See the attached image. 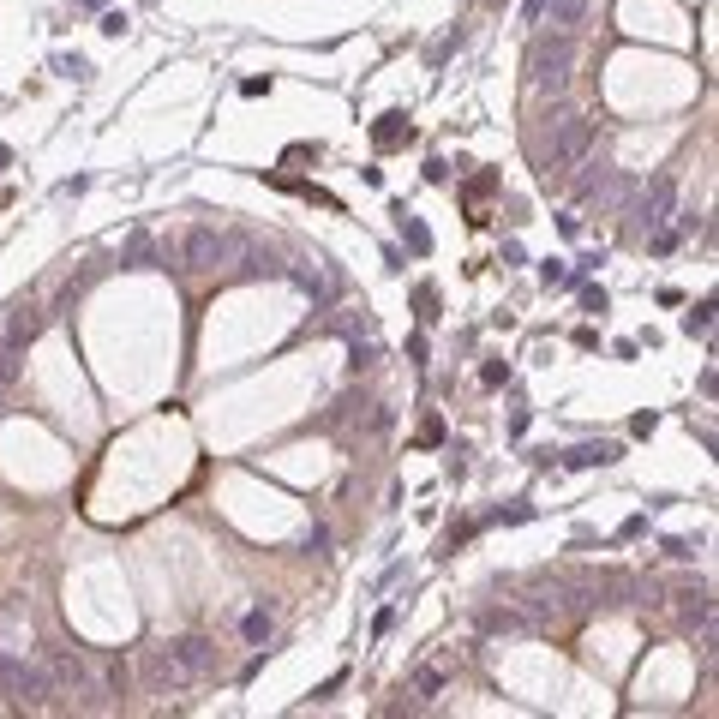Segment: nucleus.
I'll return each instance as SVG.
<instances>
[{"label":"nucleus","mask_w":719,"mask_h":719,"mask_svg":"<svg viewBox=\"0 0 719 719\" xmlns=\"http://www.w3.org/2000/svg\"><path fill=\"white\" fill-rule=\"evenodd\" d=\"M6 162H12V150H6V144H0V168H6Z\"/></svg>","instance_id":"393cba45"},{"label":"nucleus","mask_w":719,"mask_h":719,"mask_svg":"<svg viewBox=\"0 0 719 719\" xmlns=\"http://www.w3.org/2000/svg\"><path fill=\"white\" fill-rule=\"evenodd\" d=\"M138 678H144V690H156V696H180V690H192V678L180 672V660H174L168 642L138 654Z\"/></svg>","instance_id":"423d86ee"},{"label":"nucleus","mask_w":719,"mask_h":719,"mask_svg":"<svg viewBox=\"0 0 719 719\" xmlns=\"http://www.w3.org/2000/svg\"><path fill=\"white\" fill-rule=\"evenodd\" d=\"M402 234H408V240H414V252H432V234H426V228H420V222H408V210H402Z\"/></svg>","instance_id":"412c9836"},{"label":"nucleus","mask_w":719,"mask_h":719,"mask_svg":"<svg viewBox=\"0 0 719 719\" xmlns=\"http://www.w3.org/2000/svg\"><path fill=\"white\" fill-rule=\"evenodd\" d=\"M0 696H6V708L42 714V708L54 702L48 666H36V660H24V654H6V648H0Z\"/></svg>","instance_id":"7ed1b4c3"},{"label":"nucleus","mask_w":719,"mask_h":719,"mask_svg":"<svg viewBox=\"0 0 719 719\" xmlns=\"http://www.w3.org/2000/svg\"><path fill=\"white\" fill-rule=\"evenodd\" d=\"M348 354H354V372H366V366H372V360H378V348H372V342H354V348H348Z\"/></svg>","instance_id":"5701e85b"},{"label":"nucleus","mask_w":719,"mask_h":719,"mask_svg":"<svg viewBox=\"0 0 719 719\" xmlns=\"http://www.w3.org/2000/svg\"><path fill=\"white\" fill-rule=\"evenodd\" d=\"M48 684H54V696H72V702H84V696H96V678H90V660L78 654V648H48Z\"/></svg>","instance_id":"39448f33"},{"label":"nucleus","mask_w":719,"mask_h":719,"mask_svg":"<svg viewBox=\"0 0 719 719\" xmlns=\"http://www.w3.org/2000/svg\"><path fill=\"white\" fill-rule=\"evenodd\" d=\"M618 456H624V444L600 438V444H582V450H570V456H564V468H612Z\"/></svg>","instance_id":"9b49d317"},{"label":"nucleus","mask_w":719,"mask_h":719,"mask_svg":"<svg viewBox=\"0 0 719 719\" xmlns=\"http://www.w3.org/2000/svg\"><path fill=\"white\" fill-rule=\"evenodd\" d=\"M588 156H594V120L558 108V120H552V144L540 150V174H546V180H570L576 168H588Z\"/></svg>","instance_id":"f257e3e1"},{"label":"nucleus","mask_w":719,"mask_h":719,"mask_svg":"<svg viewBox=\"0 0 719 719\" xmlns=\"http://www.w3.org/2000/svg\"><path fill=\"white\" fill-rule=\"evenodd\" d=\"M246 258H240V282H258V276H282V264H276V252H264V246H240Z\"/></svg>","instance_id":"4468645a"},{"label":"nucleus","mask_w":719,"mask_h":719,"mask_svg":"<svg viewBox=\"0 0 719 719\" xmlns=\"http://www.w3.org/2000/svg\"><path fill=\"white\" fill-rule=\"evenodd\" d=\"M306 552L324 558V552H330V528H312V534H306Z\"/></svg>","instance_id":"b1692460"},{"label":"nucleus","mask_w":719,"mask_h":719,"mask_svg":"<svg viewBox=\"0 0 719 719\" xmlns=\"http://www.w3.org/2000/svg\"><path fill=\"white\" fill-rule=\"evenodd\" d=\"M672 606L684 612V624H714V588H708L702 576L672 582Z\"/></svg>","instance_id":"1a4fd4ad"},{"label":"nucleus","mask_w":719,"mask_h":719,"mask_svg":"<svg viewBox=\"0 0 719 719\" xmlns=\"http://www.w3.org/2000/svg\"><path fill=\"white\" fill-rule=\"evenodd\" d=\"M444 684H450V672H444V666H420V672L408 678V696H414V708H420L426 696H438Z\"/></svg>","instance_id":"2eb2a0df"},{"label":"nucleus","mask_w":719,"mask_h":719,"mask_svg":"<svg viewBox=\"0 0 719 719\" xmlns=\"http://www.w3.org/2000/svg\"><path fill=\"white\" fill-rule=\"evenodd\" d=\"M150 252H156V246H150L144 234H132V240H126V264H132V270H144V264H150Z\"/></svg>","instance_id":"6ab92c4d"},{"label":"nucleus","mask_w":719,"mask_h":719,"mask_svg":"<svg viewBox=\"0 0 719 719\" xmlns=\"http://www.w3.org/2000/svg\"><path fill=\"white\" fill-rule=\"evenodd\" d=\"M588 6H594V0H546V6H540V18H552L558 30H570V36H576V30L588 24Z\"/></svg>","instance_id":"f8f14e48"},{"label":"nucleus","mask_w":719,"mask_h":719,"mask_svg":"<svg viewBox=\"0 0 719 719\" xmlns=\"http://www.w3.org/2000/svg\"><path fill=\"white\" fill-rule=\"evenodd\" d=\"M12 384H18V348L0 342V390H12Z\"/></svg>","instance_id":"aec40b11"},{"label":"nucleus","mask_w":719,"mask_h":719,"mask_svg":"<svg viewBox=\"0 0 719 719\" xmlns=\"http://www.w3.org/2000/svg\"><path fill=\"white\" fill-rule=\"evenodd\" d=\"M684 330H690V336H708V330H714V300L690 306V312H684Z\"/></svg>","instance_id":"a211bd4d"},{"label":"nucleus","mask_w":719,"mask_h":719,"mask_svg":"<svg viewBox=\"0 0 719 719\" xmlns=\"http://www.w3.org/2000/svg\"><path fill=\"white\" fill-rule=\"evenodd\" d=\"M168 648H174V660H180V672H186L192 684H198V678H216V672H222V648H216L210 636H198V630H192V636H174Z\"/></svg>","instance_id":"6e6552de"},{"label":"nucleus","mask_w":719,"mask_h":719,"mask_svg":"<svg viewBox=\"0 0 719 719\" xmlns=\"http://www.w3.org/2000/svg\"><path fill=\"white\" fill-rule=\"evenodd\" d=\"M402 138V114H384V126H378V144H396Z\"/></svg>","instance_id":"4be33fe9"},{"label":"nucleus","mask_w":719,"mask_h":719,"mask_svg":"<svg viewBox=\"0 0 719 719\" xmlns=\"http://www.w3.org/2000/svg\"><path fill=\"white\" fill-rule=\"evenodd\" d=\"M36 336H42V306H36V300H18V306H12V318H6V330H0V342L24 354Z\"/></svg>","instance_id":"9d476101"},{"label":"nucleus","mask_w":719,"mask_h":719,"mask_svg":"<svg viewBox=\"0 0 719 719\" xmlns=\"http://www.w3.org/2000/svg\"><path fill=\"white\" fill-rule=\"evenodd\" d=\"M270 630H276V606H270V600H258V606L240 618V636H246L252 648H264V642H270Z\"/></svg>","instance_id":"ddd939ff"},{"label":"nucleus","mask_w":719,"mask_h":719,"mask_svg":"<svg viewBox=\"0 0 719 719\" xmlns=\"http://www.w3.org/2000/svg\"><path fill=\"white\" fill-rule=\"evenodd\" d=\"M282 276H294V288H306V294H312V300H318V306H324V300H330V276H324V270H318V264H312V270H300V264H294V270H282Z\"/></svg>","instance_id":"dca6fc26"},{"label":"nucleus","mask_w":719,"mask_h":719,"mask_svg":"<svg viewBox=\"0 0 719 719\" xmlns=\"http://www.w3.org/2000/svg\"><path fill=\"white\" fill-rule=\"evenodd\" d=\"M480 624H486V630H504V636H522V630H528V612H516V606L498 612V606H492V612H480Z\"/></svg>","instance_id":"f3484780"},{"label":"nucleus","mask_w":719,"mask_h":719,"mask_svg":"<svg viewBox=\"0 0 719 719\" xmlns=\"http://www.w3.org/2000/svg\"><path fill=\"white\" fill-rule=\"evenodd\" d=\"M570 66H576V36L570 30H540L528 42V84L534 90H564L570 84Z\"/></svg>","instance_id":"f03ea898"},{"label":"nucleus","mask_w":719,"mask_h":719,"mask_svg":"<svg viewBox=\"0 0 719 719\" xmlns=\"http://www.w3.org/2000/svg\"><path fill=\"white\" fill-rule=\"evenodd\" d=\"M672 210H678V174H654V180H648V192L636 198V228H642V234H654V228H666V222H672Z\"/></svg>","instance_id":"0eeeda50"},{"label":"nucleus","mask_w":719,"mask_h":719,"mask_svg":"<svg viewBox=\"0 0 719 719\" xmlns=\"http://www.w3.org/2000/svg\"><path fill=\"white\" fill-rule=\"evenodd\" d=\"M246 240L240 234H222V228H210V222H192L180 240H174V258H180V270H192V276H204V270H216V264H228L234 252H240Z\"/></svg>","instance_id":"20e7f679"}]
</instances>
